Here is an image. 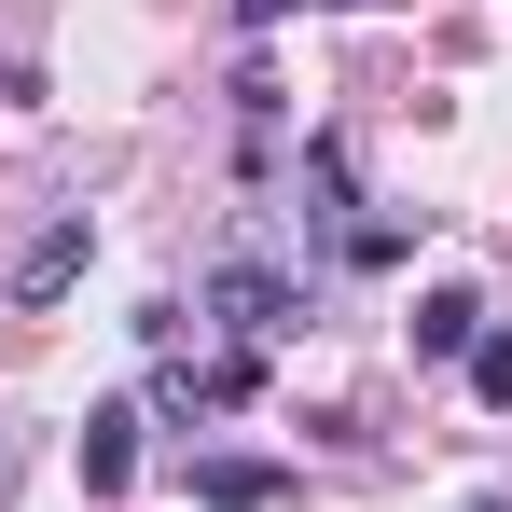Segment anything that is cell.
<instances>
[{
	"label": "cell",
	"instance_id": "obj_1",
	"mask_svg": "<svg viewBox=\"0 0 512 512\" xmlns=\"http://www.w3.org/2000/svg\"><path fill=\"white\" fill-rule=\"evenodd\" d=\"M208 319L236 346H277V333H305V291H291L277 263H222V277H208Z\"/></svg>",
	"mask_w": 512,
	"mask_h": 512
},
{
	"label": "cell",
	"instance_id": "obj_2",
	"mask_svg": "<svg viewBox=\"0 0 512 512\" xmlns=\"http://www.w3.org/2000/svg\"><path fill=\"white\" fill-rule=\"evenodd\" d=\"M84 250H97V222H84V208H70V222H42V236L14 250V305H56V291L84 277Z\"/></svg>",
	"mask_w": 512,
	"mask_h": 512
},
{
	"label": "cell",
	"instance_id": "obj_3",
	"mask_svg": "<svg viewBox=\"0 0 512 512\" xmlns=\"http://www.w3.org/2000/svg\"><path fill=\"white\" fill-rule=\"evenodd\" d=\"M125 471H139V402H97V416H84V485L111 499Z\"/></svg>",
	"mask_w": 512,
	"mask_h": 512
},
{
	"label": "cell",
	"instance_id": "obj_4",
	"mask_svg": "<svg viewBox=\"0 0 512 512\" xmlns=\"http://www.w3.org/2000/svg\"><path fill=\"white\" fill-rule=\"evenodd\" d=\"M194 499H208V512H277V457H208Z\"/></svg>",
	"mask_w": 512,
	"mask_h": 512
},
{
	"label": "cell",
	"instance_id": "obj_5",
	"mask_svg": "<svg viewBox=\"0 0 512 512\" xmlns=\"http://www.w3.org/2000/svg\"><path fill=\"white\" fill-rule=\"evenodd\" d=\"M471 333H485L471 291H429V305H416V360H471Z\"/></svg>",
	"mask_w": 512,
	"mask_h": 512
},
{
	"label": "cell",
	"instance_id": "obj_6",
	"mask_svg": "<svg viewBox=\"0 0 512 512\" xmlns=\"http://www.w3.org/2000/svg\"><path fill=\"white\" fill-rule=\"evenodd\" d=\"M471 388H485V402H512V333H471Z\"/></svg>",
	"mask_w": 512,
	"mask_h": 512
},
{
	"label": "cell",
	"instance_id": "obj_7",
	"mask_svg": "<svg viewBox=\"0 0 512 512\" xmlns=\"http://www.w3.org/2000/svg\"><path fill=\"white\" fill-rule=\"evenodd\" d=\"M236 14H250V28H277V14H291V0H236Z\"/></svg>",
	"mask_w": 512,
	"mask_h": 512
},
{
	"label": "cell",
	"instance_id": "obj_8",
	"mask_svg": "<svg viewBox=\"0 0 512 512\" xmlns=\"http://www.w3.org/2000/svg\"><path fill=\"white\" fill-rule=\"evenodd\" d=\"M346 14H374V0H346Z\"/></svg>",
	"mask_w": 512,
	"mask_h": 512
}]
</instances>
